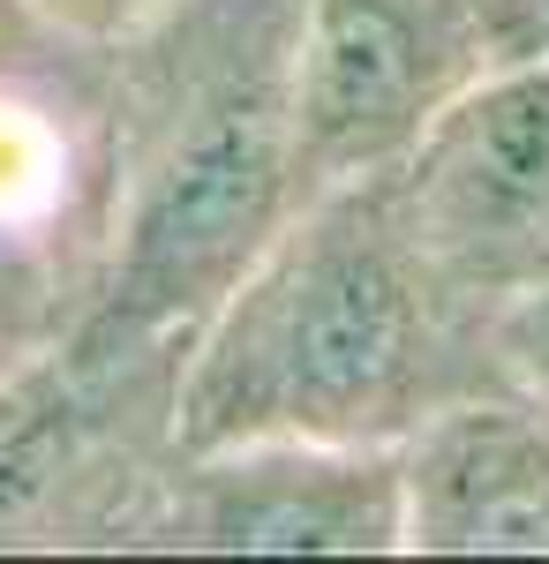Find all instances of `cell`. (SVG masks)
<instances>
[{"mask_svg": "<svg viewBox=\"0 0 549 564\" xmlns=\"http://www.w3.org/2000/svg\"><path fill=\"white\" fill-rule=\"evenodd\" d=\"M505 384L497 316L444 286L399 174L316 188L173 369V452L256 436L407 444L452 399Z\"/></svg>", "mask_w": 549, "mask_h": 564, "instance_id": "obj_1", "label": "cell"}, {"mask_svg": "<svg viewBox=\"0 0 549 564\" xmlns=\"http://www.w3.org/2000/svg\"><path fill=\"white\" fill-rule=\"evenodd\" d=\"M294 15L301 0H241V23L159 90V121L114 188V271L84 316V347L181 369L212 308L309 204L294 151Z\"/></svg>", "mask_w": 549, "mask_h": 564, "instance_id": "obj_2", "label": "cell"}, {"mask_svg": "<svg viewBox=\"0 0 549 564\" xmlns=\"http://www.w3.org/2000/svg\"><path fill=\"white\" fill-rule=\"evenodd\" d=\"M497 68L482 0H301L294 151L301 188H338L415 159L444 106Z\"/></svg>", "mask_w": 549, "mask_h": 564, "instance_id": "obj_3", "label": "cell"}, {"mask_svg": "<svg viewBox=\"0 0 549 564\" xmlns=\"http://www.w3.org/2000/svg\"><path fill=\"white\" fill-rule=\"evenodd\" d=\"M399 174L407 226L482 316L549 279V53L497 61L444 106Z\"/></svg>", "mask_w": 549, "mask_h": 564, "instance_id": "obj_4", "label": "cell"}, {"mask_svg": "<svg viewBox=\"0 0 549 564\" xmlns=\"http://www.w3.org/2000/svg\"><path fill=\"white\" fill-rule=\"evenodd\" d=\"M415 527L407 444L256 436L181 452L136 534L218 557H391Z\"/></svg>", "mask_w": 549, "mask_h": 564, "instance_id": "obj_5", "label": "cell"}, {"mask_svg": "<svg viewBox=\"0 0 549 564\" xmlns=\"http://www.w3.org/2000/svg\"><path fill=\"white\" fill-rule=\"evenodd\" d=\"M415 527L407 550L549 557V399L489 384L407 436Z\"/></svg>", "mask_w": 549, "mask_h": 564, "instance_id": "obj_6", "label": "cell"}, {"mask_svg": "<svg viewBox=\"0 0 549 564\" xmlns=\"http://www.w3.org/2000/svg\"><path fill=\"white\" fill-rule=\"evenodd\" d=\"M106 354L76 347L0 369V550H53L106 520L114 481V414H106ZM114 527V520H106Z\"/></svg>", "mask_w": 549, "mask_h": 564, "instance_id": "obj_7", "label": "cell"}, {"mask_svg": "<svg viewBox=\"0 0 549 564\" xmlns=\"http://www.w3.org/2000/svg\"><path fill=\"white\" fill-rule=\"evenodd\" d=\"M68 45L76 39L45 15L39 0H0V90L61 76V53H68Z\"/></svg>", "mask_w": 549, "mask_h": 564, "instance_id": "obj_8", "label": "cell"}, {"mask_svg": "<svg viewBox=\"0 0 549 564\" xmlns=\"http://www.w3.org/2000/svg\"><path fill=\"white\" fill-rule=\"evenodd\" d=\"M497 369H505V384L549 399V279L512 308H497Z\"/></svg>", "mask_w": 549, "mask_h": 564, "instance_id": "obj_9", "label": "cell"}, {"mask_svg": "<svg viewBox=\"0 0 549 564\" xmlns=\"http://www.w3.org/2000/svg\"><path fill=\"white\" fill-rule=\"evenodd\" d=\"M39 8L76 45H121V39L159 31V23H166V15H181L189 0H39Z\"/></svg>", "mask_w": 549, "mask_h": 564, "instance_id": "obj_10", "label": "cell"}, {"mask_svg": "<svg viewBox=\"0 0 549 564\" xmlns=\"http://www.w3.org/2000/svg\"><path fill=\"white\" fill-rule=\"evenodd\" d=\"M53 302V271L31 257H15V249H0V339H15V332H31Z\"/></svg>", "mask_w": 549, "mask_h": 564, "instance_id": "obj_11", "label": "cell"}, {"mask_svg": "<svg viewBox=\"0 0 549 564\" xmlns=\"http://www.w3.org/2000/svg\"><path fill=\"white\" fill-rule=\"evenodd\" d=\"M497 61H542L549 53V0H482Z\"/></svg>", "mask_w": 549, "mask_h": 564, "instance_id": "obj_12", "label": "cell"}, {"mask_svg": "<svg viewBox=\"0 0 549 564\" xmlns=\"http://www.w3.org/2000/svg\"><path fill=\"white\" fill-rule=\"evenodd\" d=\"M0 369H8V339H0Z\"/></svg>", "mask_w": 549, "mask_h": 564, "instance_id": "obj_13", "label": "cell"}]
</instances>
